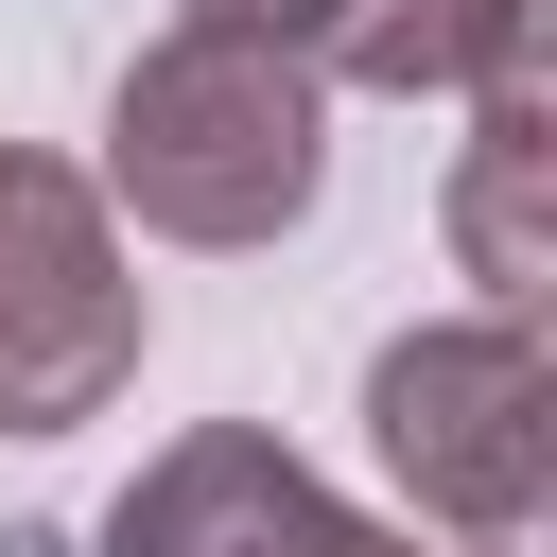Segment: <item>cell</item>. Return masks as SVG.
I'll return each instance as SVG.
<instances>
[{
    "mask_svg": "<svg viewBox=\"0 0 557 557\" xmlns=\"http://www.w3.org/2000/svg\"><path fill=\"white\" fill-rule=\"evenodd\" d=\"M87 191L122 226H157V244L244 261V244L313 226V191H331V70L296 35H261V17H174L104 87V174Z\"/></svg>",
    "mask_w": 557,
    "mask_h": 557,
    "instance_id": "obj_1",
    "label": "cell"
},
{
    "mask_svg": "<svg viewBox=\"0 0 557 557\" xmlns=\"http://www.w3.org/2000/svg\"><path fill=\"white\" fill-rule=\"evenodd\" d=\"M366 453L435 557H557V348L540 313H418L366 348Z\"/></svg>",
    "mask_w": 557,
    "mask_h": 557,
    "instance_id": "obj_2",
    "label": "cell"
},
{
    "mask_svg": "<svg viewBox=\"0 0 557 557\" xmlns=\"http://www.w3.org/2000/svg\"><path fill=\"white\" fill-rule=\"evenodd\" d=\"M139 348H157V296L122 261V209L70 157L0 139V435H87L139 383Z\"/></svg>",
    "mask_w": 557,
    "mask_h": 557,
    "instance_id": "obj_3",
    "label": "cell"
},
{
    "mask_svg": "<svg viewBox=\"0 0 557 557\" xmlns=\"http://www.w3.org/2000/svg\"><path fill=\"white\" fill-rule=\"evenodd\" d=\"M104 557H435L418 522H366L348 487H313L261 418H191L122 470Z\"/></svg>",
    "mask_w": 557,
    "mask_h": 557,
    "instance_id": "obj_4",
    "label": "cell"
},
{
    "mask_svg": "<svg viewBox=\"0 0 557 557\" xmlns=\"http://www.w3.org/2000/svg\"><path fill=\"white\" fill-rule=\"evenodd\" d=\"M453 104H470V139H453V261H470V313H540V296H557V226H540V174H557V17H522Z\"/></svg>",
    "mask_w": 557,
    "mask_h": 557,
    "instance_id": "obj_5",
    "label": "cell"
},
{
    "mask_svg": "<svg viewBox=\"0 0 557 557\" xmlns=\"http://www.w3.org/2000/svg\"><path fill=\"white\" fill-rule=\"evenodd\" d=\"M522 17H557V0H296V52L331 70V87H383V104H453Z\"/></svg>",
    "mask_w": 557,
    "mask_h": 557,
    "instance_id": "obj_6",
    "label": "cell"
},
{
    "mask_svg": "<svg viewBox=\"0 0 557 557\" xmlns=\"http://www.w3.org/2000/svg\"><path fill=\"white\" fill-rule=\"evenodd\" d=\"M174 17H261V35H296V0H174Z\"/></svg>",
    "mask_w": 557,
    "mask_h": 557,
    "instance_id": "obj_7",
    "label": "cell"
}]
</instances>
